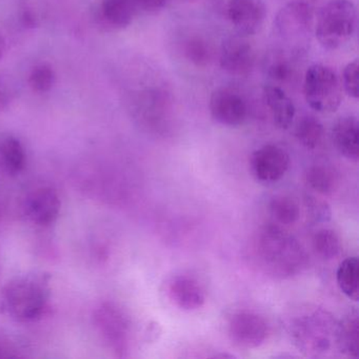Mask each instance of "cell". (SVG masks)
<instances>
[{
	"label": "cell",
	"instance_id": "obj_17",
	"mask_svg": "<svg viewBox=\"0 0 359 359\" xmlns=\"http://www.w3.org/2000/svg\"><path fill=\"white\" fill-rule=\"evenodd\" d=\"M336 344L340 352L352 358L359 356V316L357 311L348 313L338 323Z\"/></svg>",
	"mask_w": 359,
	"mask_h": 359
},
{
	"label": "cell",
	"instance_id": "obj_28",
	"mask_svg": "<svg viewBox=\"0 0 359 359\" xmlns=\"http://www.w3.org/2000/svg\"><path fill=\"white\" fill-rule=\"evenodd\" d=\"M55 75L51 67L41 65L36 67L30 75V85L36 92H48L54 85Z\"/></svg>",
	"mask_w": 359,
	"mask_h": 359
},
{
	"label": "cell",
	"instance_id": "obj_29",
	"mask_svg": "<svg viewBox=\"0 0 359 359\" xmlns=\"http://www.w3.org/2000/svg\"><path fill=\"white\" fill-rule=\"evenodd\" d=\"M358 69V60H354L344 67L341 77L342 89L355 100L359 97Z\"/></svg>",
	"mask_w": 359,
	"mask_h": 359
},
{
	"label": "cell",
	"instance_id": "obj_33",
	"mask_svg": "<svg viewBox=\"0 0 359 359\" xmlns=\"http://www.w3.org/2000/svg\"><path fill=\"white\" fill-rule=\"evenodd\" d=\"M4 52H5V41L3 37L0 36V58L3 57Z\"/></svg>",
	"mask_w": 359,
	"mask_h": 359
},
{
	"label": "cell",
	"instance_id": "obj_8",
	"mask_svg": "<svg viewBox=\"0 0 359 359\" xmlns=\"http://www.w3.org/2000/svg\"><path fill=\"white\" fill-rule=\"evenodd\" d=\"M228 333L235 346L249 350L264 344L270 333V325L258 313L241 311L231 317Z\"/></svg>",
	"mask_w": 359,
	"mask_h": 359
},
{
	"label": "cell",
	"instance_id": "obj_2",
	"mask_svg": "<svg viewBox=\"0 0 359 359\" xmlns=\"http://www.w3.org/2000/svg\"><path fill=\"white\" fill-rule=\"evenodd\" d=\"M338 323L325 309H309L296 315L289 323V334L298 350L310 356H318L336 342Z\"/></svg>",
	"mask_w": 359,
	"mask_h": 359
},
{
	"label": "cell",
	"instance_id": "obj_1",
	"mask_svg": "<svg viewBox=\"0 0 359 359\" xmlns=\"http://www.w3.org/2000/svg\"><path fill=\"white\" fill-rule=\"evenodd\" d=\"M259 268L275 278H290L302 272L309 257L302 243L280 226H262L252 243Z\"/></svg>",
	"mask_w": 359,
	"mask_h": 359
},
{
	"label": "cell",
	"instance_id": "obj_22",
	"mask_svg": "<svg viewBox=\"0 0 359 359\" xmlns=\"http://www.w3.org/2000/svg\"><path fill=\"white\" fill-rule=\"evenodd\" d=\"M325 127L316 117H302L295 128L296 140L308 150L319 148L325 140Z\"/></svg>",
	"mask_w": 359,
	"mask_h": 359
},
{
	"label": "cell",
	"instance_id": "obj_3",
	"mask_svg": "<svg viewBox=\"0 0 359 359\" xmlns=\"http://www.w3.org/2000/svg\"><path fill=\"white\" fill-rule=\"evenodd\" d=\"M3 308L20 323L39 318L47 309L49 287L43 277L27 275L10 281L3 292Z\"/></svg>",
	"mask_w": 359,
	"mask_h": 359
},
{
	"label": "cell",
	"instance_id": "obj_6",
	"mask_svg": "<svg viewBox=\"0 0 359 359\" xmlns=\"http://www.w3.org/2000/svg\"><path fill=\"white\" fill-rule=\"evenodd\" d=\"M94 321L100 335L118 356L129 348L131 323L123 310L113 304H104L96 310Z\"/></svg>",
	"mask_w": 359,
	"mask_h": 359
},
{
	"label": "cell",
	"instance_id": "obj_16",
	"mask_svg": "<svg viewBox=\"0 0 359 359\" xmlns=\"http://www.w3.org/2000/svg\"><path fill=\"white\" fill-rule=\"evenodd\" d=\"M332 140L338 152L348 161L359 159V123L355 116L338 119L332 130Z\"/></svg>",
	"mask_w": 359,
	"mask_h": 359
},
{
	"label": "cell",
	"instance_id": "obj_5",
	"mask_svg": "<svg viewBox=\"0 0 359 359\" xmlns=\"http://www.w3.org/2000/svg\"><path fill=\"white\" fill-rule=\"evenodd\" d=\"M341 81L331 67L316 64L306 70L304 95L312 110L321 114L336 112L342 102Z\"/></svg>",
	"mask_w": 359,
	"mask_h": 359
},
{
	"label": "cell",
	"instance_id": "obj_9",
	"mask_svg": "<svg viewBox=\"0 0 359 359\" xmlns=\"http://www.w3.org/2000/svg\"><path fill=\"white\" fill-rule=\"evenodd\" d=\"M313 9L304 0H295L279 11L277 32L290 43H302L312 30Z\"/></svg>",
	"mask_w": 359,
	"mask_h": 359
},
{
	"label": "cell",
	"instance_id": "obj_12",
	"mask_svg": "<svg viewBox=\"0 0 359 359\" xmlns=\"http://www.w3.org/2000/svg\"><path fill=\"white\" fill-rule=\"evenodd\" d=\"M226 12L237 34L243 36L257 34L266 22L264 0H229Z\"/></svg>",
	"mask_w": 359,
	"mask_h": 359
},
{
	"label": "cell",
	"instance_id": "obj_11",
	"mask_svg": "<svg viewBox=\"0 0 359 359\" xmlns=\"http://www.w3.org/2000/svg\"><path fill=\"white\" fill-rule=\"evenodd\" d=\"M209 109L216 123L230 128L243 125L249 113L245 98L235 90L224 87L212 92Z\"/></svg>",
	"mask_w": 359,
	"mask_h": 359
},
{
	"label": "cell",
	"instance_id": "obj_26",
	"mask_svg": "<svg viewBox=\"0 0 359 359\" xmlns=\"http://www.w3.org/2000/svg\"><path fill=\"white\" fill-rule=\"evenodd\" d=\"M184 54L191 62L201 67L205 66L211 60L212 50L207 41L195 37L187 41Z\"/></svg>",
	"mask_w": 359,
	"mask_h": 359
},
{
	"label": "cell",
	"instance_id": "obj_25",
	"mask_svg": "<svg viewBox=\"0 0 359 359\" xmlns=\"http://www.w3.org/2000/svg\"><path fill=\"white\" fill-rule=\"evenodd\" d=\"M266 75L279 83H287L295 75L296 68L292 58L285 52H275L266 60Z\"/></svg>",
	"mask_w": 359,
	"mask_h": 359
},
{
	"label": "cell",
	"instance_id": "obj_32",
	"mask_svg": "<svg viewBox=\"0 0 359 359\" xmlns=\"http://www.w3.org/2000/svg\"><path fill=\"white\" fill-rule=\"evenodd\" d=\"M22 20H24L25 26L34 27L35 18L33 15L32 12L25 11L24 15H22Z\"/></svg>",
	"mask_w": 359,
	"mask_h": 359
},
{
	"label": "cell",
	"instance_id": "obj_19",
	"mask_svg": "<svg viewBox=\"0 0 359 359\" xmlns=\"http://www.w3.org/2000/svg\"><path fill=\"white\" fill-rule=\"evenodd\" d=\"M309 188L321 195H331L337 190L339 178L333 168L325 165H311L304 175Z\"/></svg>",
	"mask_w": 359,
	"mask_h": 359
},
{
	"label": "cell",
	"instance_id": "obj_23",
	"mask_svg": "<svg viewBox=\"0 0 359 359\" xmlns=\"http://www.w3.org/2000/svg\"><path fill=\"white\" fill-rule=\"evenodd\" d=\"M315 253L325 260H333L342 252V243L339 235L331 229L317 231L312 239Z\"/></svg>",
	"mask_w": 359,
	"mask_h": 359
},
{
	"label": "cell",
	"instance_id": "obj_4",
	"mask_svg": "<svg viewBox=\"0 0 359 359\" xmlns=\"http://www.w3.org/2000/svg\"><path fill=\"white\" fill-rule=\"evenodd\" d=\"M356 26L357 9L352 0H330L317 14L315 36L325 49H339L352 39Z\"/></svg>",
	"mask_w": 359,
	"mask_h": 359
},
{
	"label": "cell",
	"instance_id": "obj_21",
	"mask_svg": "<svg viewBox=\"0 0 359 359\" xmlns=\"http://www.w3.org/2000/svg\"><path fill=\"white\" fill-rule=\"evenodd\" d=\"M133 0H104L102 16L113 28L123 29L129 26L135 15Z\"/></svg>",
	"mask_w": 359,
	"mask_h": 359
},
{
	"label": "cell",
	"instance_id": "obj_7",
	"mask_svg": "<svg viewBox=\"0 0 359 359\" xmlns=\"http://www.w3.org/2000/svg\"><path fill=\"white\" fill-rule=\"evenodd\" d=\"M289 153L277 144H264L252 153L250 171L260 184H273L285 177L289 171Z\"/></svg>",
	"mask_w": 359,
	"mask_h": 359
},
{
	"label": "cell",
	"instance_id": "obj_31",
	"mask_svg": "<svg viewBox=\"0 0 359 359\" xmlns=\"http://www.w3.org/2000/svg\"><path fill=\"white\" fill-rule=\"evenodd\" d=\"M10 100H11V98H10L9 92H8V90H6L5 88L0 86V113L8 108Z\"/></svg>",
	"mask_w": 359,
	"mask_h": 359
},
{
	"label": "cell",
	"instance_id": "obj_27",
	"mask_svg": "<svg viewBox=\"0 0 359 359\" xmlns=\"http://www.w3.org/2000/svg\"><path fill=\"white\" fill-rule=\"evenodd\" d=\"M304 208H306V216L315 224H323L331 219V207L323 199L313 195H306L304 197Z\"/></svg>",
	"mask_w": 359,
	"mask_h": 359
},
{
	"label": "cell",
	"instance_id": "obj_24",
	"mask_svg": "<svg viewBox=\"0 0 359 359\" xmlns=\"http://www.w3.org/2000/svg\"><path fill=\"white\" fill-rule=\"evenodd\" d=\"M271 215L278 224L291 226L296 224L300 217L299 205L295 199L287 195H276L269 203Z\"/></svg>",
	"mask_w": 359,
	"mask_h": 359
},
{
	"label": "cell",
	"instance_id": "obj_14",
	"mask_svg": "<svg viewBox=\"0 0 359 359\" xmlns=\"http://www.w3.org/2000/svg\"><path fill=\"white\" fill-rule=\"evenodd\" d=\"M60 199L51 188H39L33 191L26 201L25 211L31 222L41 226H51L60 212Z\"/></svg>",
	"mask_w": 359,
	"mask_h": 359
},
{
	"label": "cell",
	"instance_id": "obj_15",
	"mask_svg": "<svg viewBox=\"0 0 359 359\" xmlns=\"http://www.w3.org/2000/svg\"><path fill=\"white\" fill-rule=\"evenodd\" d=\"M262 96L274 125L280 130L289 129L296 115L293 100L277 86H266Z\"/></svg>",
	"mask_w": 359,
	"mask_h": 359
},
{
	"label": "cell",
	"instance_id": "obj_18",
	"mask_svg": "<svg viewBox=\"0 0 359 359\" xmlns=\"http://www.w3.org/2000/svg\"><path fill=\"white\" fill-rule=\"evenodd\" d=\"M26 163V152L18 138L8 136L0 142V165L6 173L18 175L22 173Z\"/></svg>",
	"mask_w": 359,
	"mask_h": 359
},
{
	"label": "cell",
	"instance_id": "obj_30",
	"mask_svg": "<svg viewBox=\"0 0 359 359\" xmlns=\"http://www.w3.org/2000/svg\"><path fill=\"white\" fill-rule=\"evenodd\" d=\"M136 9L147 13H157L165 7L167 0H133Z\"/></svg>",
	"mask_w": 359,
	"mask_h": 359
},
{
	"label": "cell",
	"instance_id": "obj_10",
	"mask_svg": "<svg viewBox=\"0 0 359 359\" xmlns=\"http://www.w3.org/2000/svg\"><path fill=\"white\" fill-rule=\"evenodd\" d=\"M256 54L247 36L233 35L222 41L219 64L222 70L236 77L248 76L255 66Z\"/></svg>",
	"mask_w": 359,
	"mask_h": 359
},
{
	"label": "cell",
	"instance_id": "obj_13",
	"mask_svg": "<svg viewBox=\"0 0 359 359\" xmlns=\"http://www.w3.org/2000/svg\"><path fill=\"white\" fill-rule=\"evenodd\" d=\"M170 302L184 312H194L205 306L207 300L205 287L191 275L180 274L170 278L167 283Z\"/></svg>",
	"mask_w": 359,
	"mask_h": 359
},
{
	"label": "cell",
	"instance_id": "obj_20",
	"mask_svg": "<svg viewBox=\"0 0 359 359\" xmlns=\"http://www.w3.org/2000/svg\"><path fill=\"white\" fill-rule=\"evenodd\" d=\"M336 281L341 293L348 299H359V262L357 257H348L342 260L336 271Z\"/></svg>",
	"mask_w": 359,
	"mask_h": 359
}]
</instances>
